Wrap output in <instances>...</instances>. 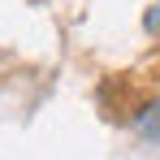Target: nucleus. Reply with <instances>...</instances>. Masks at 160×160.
Returning <instances> with one entry per match:
<instances>
[]
</instances>
